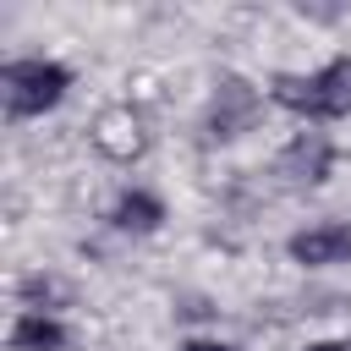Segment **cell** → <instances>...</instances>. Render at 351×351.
Wrapping results in <instances>:
<instances>
[{"label": "cell", "instance_id": "obj_1", "mask_svg": "<svg viewBox=\"0 0 351 351\" xmlns=\"http://www.w3.org/2000/svg\"><path fill=\"white\" fill-rule=\"evenodd\" d=\"M274 104L291 110V115H307V121H335V115H351V60H329L307 77H274L269 82Z\"/></svg>", "mask_w": 351, "mask_h": 351}, {"label": "cell", "instance_id": "obj_2", "mask_svg": "<svg viewBox=\"0 0 351 351\" xmlns=\"http://www.w3.org/2000/svg\"><path fill=\"white\" fill-rule=\"evenodd\" d=\"M66 88H71V71L60 66V60H11L5 71H0V93H5V115H44V110H55L60 99H66Z\"/></svg>", "mask_w": 351, "mask_h": 351}, {"label": "cell", "instance_id": "obj_3", "mask_svg": "<svg viewBox=\"0 0 351 351\" xmlns=\"http://www.w3.org/2000/svg\"><path fill=\"white\" fill-rule=\"evenodd\" d=\"M274 170H280L285 181H296V186H318V181L335 170V143H329L324 132H302V137L285 143V154H280Z\"/></svg>", "mask_w": 351, "mask_h": 351}, {"label": "cell", "instance_id": "obj_4", "mask_svg": "<svg viewBox=\"0 0 351 351\" xmlns=\"http://www.w3.org/2000/svg\"><path fill=\"white\" fill-rule=\"evenodd\" d=\"M291 258L307 269H329V263H351V225H307L291 236Z\"/></svg>", "mask_w": 351, "mask_h": 351}, {"label": "cell", "instance_id": "obj_5", "mask_svg": "<svg viewBox=\"0 0 351 351\" xmlns=\"http://www.w3.org/2000/svg\"><path fill=\"white\" fill-rule=\"evenodd\" d=\"M252 110H258V93H252L241 77H225L219 93H214V115H208L214 137H236V132L252 121Z\"/></svg>", "mask_w": 351, "mask_h": 351}, {"label": "cell", "instance_id": "obj_6", "mask_svg": "<svg viewBox=\"0 0 351 351\" xmlns=\"http://www.w3.org/2000/svg\"><path fill=\"white\" fill-rule=\"evenodd\" d=\"M159 219H165V203L148 197V192H121L115 208H110V225H115V230H137V236L159 230Z\"/></svg>", "mask_w": 351, "mask_h": 351}, {"label": "cell", "instance_id": "obj_7", "mask_svg": "<svg viewBox=\"0 0 351 351\" xmlns=\"http://www.w3.org/2000/svg\"><path fill=\"white\" fill-rule=\"evenodd\" d=\"M60 346H66V329L49 313H22L11 324V351H60Z\"/></svg>", "mask_w": 351, "mask_h": 351}, {"label": "cell", "instance_id": "obj_8", "mask_svg": "<svg viewBox=\"0 0 351 351\" xmlns=\"http://www.w3.org/2000/svg\"><path fill=\"white\" fill-rule=\"evenodd\" d=\"M176 351H236V346H225V340H186V346H176Z\"/></svg>", "mask_w": 351, "mask_h": 351}, {"label": "cell", "instance_id": "obj_9", "mask_svg": "<svg viewBox=\"0 0 351 351\" xmlns=\"http://www.w3.org/2000/svg\"><path fill=\"white\" fill-rule=\"evenodd\" d=\"M307 351H351L346 340H318V346H307Z\"/></svg>", "mask_w": 351, "mask_h": 351}]
</instances>
